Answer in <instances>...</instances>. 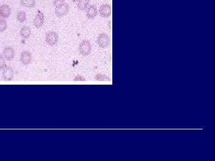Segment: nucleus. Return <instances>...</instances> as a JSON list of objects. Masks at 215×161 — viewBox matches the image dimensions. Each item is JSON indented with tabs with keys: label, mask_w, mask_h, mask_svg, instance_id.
Wrapping results in <instances>:
<instances>
[{
	"label": "nucleus",
	"mask_w": 215,
	"mask_h": 161,
	"mask_svg": "<svg viewBox=\"0 0 215 161\" xmlns=\"http://www.w3.org/2000/svg\"><path fill=\"white\" fill-rule=\"evenodd\" d=\"M59 40L58 34L54 31H50L46 33L45 36V41L49 45L54 46L56 45Z\"/></svg>",
	"instance_id": "obj_1"
},
{
	"label": "nucleus",
	"mask_w": 215,
	"mask_h": 161,
	"mask_svg": "<svg viewBox=\"0 0 215 161\" xmlns=\"http://www.w3.org/2000/svg\"><path fill=\"white\" fill-rule=\"evenodd\" d=\"M92 50V45L87 40H84L79 46V52L83 56H87L89 55Z\"/></svg>",
	"instance_id": "obj_2"
},
{
	"label": "nucleus",
	"mask_w": 215,
	"mask_h": 161,
	"mask_svg": "<svg viewBox=\"0 0 215 161\" xmlns=\"http://www.w3.org/2000/svg\"><path fill=\"white\" fill-rule=\"evenodd\" d=\"M97 43L101 48H106L109 43V38L105 33H101L97 39Z\"/></svg>",
	"instance_id": "obj_3"
},
{
	"label": "nucleus",
	"mask_w": 215,
	"mask_h": 161,
	"mask_svg": "<svg viewBox=\"0 0 215 161\" xmlns=\"http://www.w3.org/2000/svg\"><path fill=\"white\" fill-rule=\"evenodd\" d=\"M69 10V7L68 4L65 3L62 5L60 6L59 7L56 8L55 14L59 17H62L66 16Z\"/></svg>",
	"instance_id": "obj_4"
},
{
	"label": "nucleus",
	"mask_w": 215,
	"mask_h": 161,
	"mask_svg": "<svg viewBox=\"0 0 215 161\" xmlns=\"http://www.w3.org/2000/svg\"><path fill=\"white\" fill-rule=\"evenodd\" d=\"M44 22V15L43 13L39 11L34 19V25L36 28H40L43 26Z\"/></svg>",
	"instance_id": "obj_5"
},
{
	"label": "nucleus",
	"mask_w": 215,
	"mask_h": 161,
	"mask_svg": "<svg viewBox=\"0 0 215 161\" xmlns=\"http://www.w3.org/2000/svg\"><path fill=\"white\" fill-rule=\"evenodd\" d=\"M111 6L109 4H102L99 9V14L103 17H108L111 15Z\"/></svg>",
	"instance_id": "obj_6"
},
{
	"label": "nucleus",
	"mask_w": 215,
	"mask_h": 161,
	"mask_svg": "<svg viewBox=\"0 0 215 161\" xmlns=\"http://www.w3.org/2000/svg\"><path fill=\"white\" fill-rule=\"evenodd\" d=\"M21 61L25 65H29L32 60V56L28 51H23L21 55Z\"/></svg>",
	"instance_id": "obj_7"
},
{
	"label": "nucleus",
	"mask_w": 215,
	"mask_h": 161,
	"mask_svg": "<svg viewBox=\"0 0 215 161\" xmlns=\"http://www.w3.org/2000/svg\"><path fill=\"white\" fill-rule=\"evenodd\" d=\"M15 50L11 47H5L3 50V55L5 59L10 61L15 57Z\"/></svg>",
	"instance_id": "obj_8"
},
{
	"label": "nucleus",
	"mask_w": 215,
	"mask_h": 161,
	"mask_svg": "<svg viewBox=\"0 0 215 161\" xmlns=\"http://www.w3.org/2000/svg\"><path fill=\"white\" fill-rule=\"evenodd\" d=\"M14 72L10 66H6L3 72V77L5 80H11L13 78Z\"/></svg>",
	"instance_id": "obj_9"
},
{
	"label": "nucleus",
	"mask_w": 215,
	"mask_h": 161,
	"mask_svg": "<svg viewBox=\"0 0 215 161\" xmlns=\"http://www.w3.org/2000/svg\"><path fill=\"white\" fill-rule=\"evenodd\" d=\"M11 14V9L7 4H3L0 7V16L3 18H8Z\"/></svg>",
	"instance_id": "obj_10"
},
{
	"label": "nucleus",
	"mask_w": 215,
	"mask_h": 161,
	"mask_svg": "<svg viewBox=\"0 0 215 161\" xmlns=\"http://www.w3.org/2000/svg\"><path fill=\"white\" fill-rule=\"evenodd\" d=\"M97 15V8L96 6L92 5L89 6L86 10V16L89 19H93Z\"/></svg>",
	"instance_id": "obj_11"
},
{
	"label": "nucleus",
	"mask_w": 215,
	"mask_h": 161,
	"mask_svg": "<svg viewBox=\"0 0 215 161\" xmlns=\"http://www.w3.org/2000/svg\"><path fill=\"white\" fill-rule=\"evenodd\" d=\"M20 34L22 38L27 39L31 34V30L29 26H24L21 28L20 31Z\"/></svg>",
	"instance_id": "obj_12"
},
{
	"label": "nucleus",
	"mask_w": 215,
	"mask_h": 161,
	"mask_svg": "<svg viewBox=\"0 0 215 161\" xmlns=\"http://www.w3.org/2000/svg\"><path fill=\"white\" fill-rule=\"evenodd\" d=\"M20 4L22 6L27 8H34L36 5L35 0H21Z\"/></svg>",
	"instance_id": "obj_13"
},
{
	"label": "nucleus",
	"mask_w": 215,
	"mask_h": 161,
	"mask_svg": "<svg viewBox=\"0 0 215 161\" xmlns=\"http://www.w3.org/2000/svg\"><path fill=\"white\" fill-rule=\"evenodd\" d=\"M77 2L78 8L80 10H84L87 8L90 3V0H79Z\"/></svg>",
	"instance_id": "obj_14"
},
{
	"label": "nucleus",
	"mask_w": 215,
	"mask_h": 161,
	"mask_svg": "<svg viewBox=\"0 0 215 161\" xmlns=\"http://www.w3.org/2000/svg\"><path fill=\"white\" fill-rule=\"evenodd\" d=\"M16 18L19 22L23 23L27 21V15L25 11H20L17 13Z\"/></svg>",
	"instance_id": "obj_15"
},
{
	"label": "nucleus",
	"mask_w": 215,
	"mask_h": 161,
	"mask_svg": "<svg viewBox=\"0 0 215 161\" xmlns=\"http://www.w3.org/2000/svg\"><path fill=\"white\" fill-rule=\"evenodd\" d=\"M7 23L5 20L0 19V32H3L7 29Z\"/></svg>",
	"instance_id": "obj_16"
},
{
	"label": "nucleus",
	"mask_w": 215,
	"mask_h": 161,
	"mask_svg": "<svg viewBox=\"0 0 215 161\" xmlns=\"http://www.w3.org/2000/svg\"><path fill=\"white\" fill-rule=\"evenodd\" d=\"M65 3V0H53V3L54 6L56 8L59 7L60 6L62 5Z\"/></svg>",
	"instance_id": "obj_17"
},
{
	"label": "nucleus",
	"mask_w": 215,
	"mask_h": 161,
	"mask_svg": "<svg viewBox=\"0 0 215 161\" xmlns=\"http://www.w3.org/2000/svg\"><path fill=\"white\" fill-rule=\"evenodd\" d=\"M5 67V62L4 58L0 55V70L4 69Z\"/></svg>",
	"instance_id": "obj_18"
},
{
	"label": "nucleus",
	"mask_w": 215,
	"mask_h": 161,
	"mask_svg": "<svg viewBox=\"0 0 215 161\" xmlns=\"http://www.w3.org/2000/svg\"><path fill=\"white\" fill-rule=\"evenodd\" d=\"M72 1H73V2H75H75H77L78 1H79V0H72Z\"/></svg>",
	"instance_id": "obj_19"
}]
</instances>
